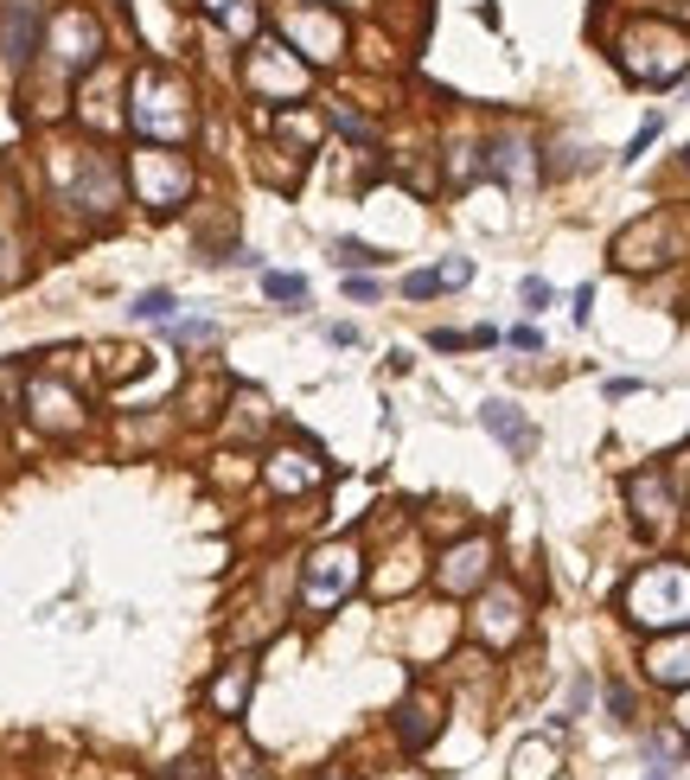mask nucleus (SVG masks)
Returning <instances> with one entry per match:
<instances>
[{
	"mask_svg": "<svg viewBox=\"0 0 690 780\" xmlns=\"http://www.w3.org/2000/svg\"><path fill=\"white\" fill-rule=\"evenodd\" d=\"M128 129L153 148H186L199 134V90L173 64H134L128 78Z\"/></svg>",
	"mask_w": 690,
	"mask_h": 780,
	"instance_id": "1",
	"label": "nucleus"
},
{
	"mask_svg": "<svg viewBox=\"0 0 690 780\" xmlns=\"http://www.w3.org/2000/svg\"><path fill=\"white\" fill-rule=\"evenodd\" d=\"M51 199L71 206L83 224H109L128 199V167L109 148H58L51 154Z\"/></svg>",
	"mask_w": 690,
	"mask_h": 780,
	"instance_id": "2",
	"label": "nucleus"
},
{
	"mask_svg": "<svg viewBox=\"0 0 690 780\" xmlns=\"http://www.w3.org/2000/svg\"><path fill=\"white\" fill-rule=\"evenodd\" d=\"M613 64L627 71L633 83H678L690 71V32L678 20H659V13H646V20H627V27L613 32Z\"/></svg>",
	"mask_w": 690,
	"mask_h": 780,
	"instance_id": "3",
	"label": "nucleus"
},
{
	"mask_svg": "<svg viewBox=\"0 0 690 780\" xmlns=\"http://www.w3.org/2000/svg\"><path fill=\"white\" fill-rule=\"evenodd\" d=\"M620 614L633 627H646V633H678V627H690V563H678V557L646 563L620 589Z\"/></svg>",
	"mask_w": 690,
	"mask_h": 780,
	"instance_id": "4",
	"label": "nucleus"
},
{
	"mask_svg": "<svg viewBox=\"0 0 690 780\" xmlns=\"http://www.w3.org/2000/svg\"><path fill=\"white\" fill-rule=\"evenodd\" d=\"M192 186H199L192 154L134 141V154H128V192H134V206H148L153 218H173L179 206H192Z\"/></svg>",
	"mask_w": 690,
	"mask_h": 780,
	"instance_id": "5",
	"label": "nucleus"
},
{
	"mask_svg": "<svg viewBox=\"0 0 690 780\" xmlns=\"http://www.w3.org/2000/svg\"><path fill=\"white\" fill-rule=\"evenodd\" d=\"M307 90H313V64L281 32H256L243 52V97L250 103H301Z\"/></svg>",
	"mask_w": 690,
	"mask_h": 780,
	"instance_id": "6",
	"label": "nucleus"
},
{
	"mask_svg": "<svg viewBox=\"0 0 690 780\" xmlns=\"http://www.w3.org/2000/svg\"><path fill=\"white\" fill-rule=\"evenodd\" d=\"M102 52H109V39H102V20L97 7H83V0H71V7H58L46 20V46H39V58H46L51 78H83V71H97Z\"/></svg>",
	"mask_w": 690,
	"mask_h": 780,
	"instance_id": "7",
	"label": "nucleus"
},
{
	"mask_svg": "<svg viewBox=\"0 0 690 780\" xmlns=\"http://www.w3.org/2000/svg\"><path fill=\"white\" fill-rule=\"evenodd\" d=\"M276 32L307 58V64H313V71L339 64V58H346V46H352V27H346V13H339V7H327V0H281Z\"/></svg>",
	"mask_w": 690,
	"mask_h": 780,
	"instance_id": "8",
	"label": "nucleus"
},
{
	"mask_svg": "<svg viewBox=\"0 0 690 780\" xmlns=\"http://www.w3.org/2000/svg\"><path fill=\"white\" fill-rule=\"evenodd\" d=\"M358 582H364V550L352 538H332V544L307 550L301 563V608L307 614H332L339 601L358 596Z\"/></svg>",
	"mask_w": 690,
	"mask_h": 780,
	"instance_id": "9",
	"label": "nucleus"
},
{
	"mask_svg": "<svg viewBox=\"0 0 690 780\" xmlns=\"http://www.w3.org/2000/svg\"><path fill=\"white\" fill-rule=\"evenodd\" d=\"M524 621H531V601H524L518 582H486L480 596H473V640H480L486 652L518 647Z\"/></svg>",
	"mask_w": 690,
	"mask_h": 780,
	"instance_id": "10",
	"label": "nucleus"
},
{
	"mask_svg": "<svg viewBox=\"0 0 690 780\" xmlns=\"http://www.w3.org/2000/svg\"><path fill=\"white\" fill-rule=\"evenodd\" d=\"M26 422L39 429V436H77L83 422H90V410H83V397H77L64 378H51V371H39V378H26Z\"/></svg>",
	"mask_w": 690,
	"mask_h": 780,
	"instance_id": "11",
	"label": "nucleus"
},
{
	"mask_svg": "<svg viewBox=\"0 0 690 780\" xmlns=\"http://www.w3.org/2000/svg\"><path fill=\"white\" fill-rule=\"evenodd\" d=\"M492 538L486 531H473V538H460V544H448L441 557H434V589L448 601H460V596H480L486 582H492Z\"/></svg>",
	"mask_w": 690,
	"mask_h": 780,
	"instance_id": "12",
	"label": "nucleus"
},
{
	"mask_svg": "<svg viewBox=\"0 0 690 780\" xmlns=\"http://www.w3.org/2000/svg\"><path fill=\"white\" fill-rule=\"evenodd\" d=\"M262 480H269V493H281V499H307V493L327 487V461H320L313 442H276L262 454Z\"/></svg>",
	"mask_w": 690,
	"mask_h": 780,
	"instance_id": "13",
	"label": "nucleus"
},
{
	"mask_svg": "<svg viewBox=\"0 0 690 780\" xmlns=\"http://www.w3.org/2000/svg\"><path fill=\"white\" fill-rule=\"evenodd\" d=\"M627 506H633V519H639V531L646 538H664L671 524H678V473L671 468H639V473H627Z\"/></svg>",
	"mask_w": 690,
	"mask_h": 780,
	"instance_id": "14",
	"label": "nucleus"
},
{
	"mask_svg": "<svg viewBox=\"0 0 690 780\" xmlns=\"http://www.w3.org/2000/svg\"><path fill=\"white\" fill-rule=\"evenodd\" d=\"M46 0H0V64L26 71L46 46Z\"/></svg>",
	"mask_w": 690,
	"mask_h": 780,
	"instance_id": "15",
	"label": "nucleus"
},
{
	"mask_svg": "<svg viewBox=\"0 0 690 780\" xmlns=\"http://www.w3.org/2000/svg\"><path fill=\"white\" fill-rule=\"evenodd\" d=\"M613 262L620 269H659V262H671V218L652 211V218L627 224V231L613 237Z\"/></svg>",
	"mask_w": 690,
	"mask_h": 780,
	"instance_id": "16",
	"label": "nucleus"
},
{
	"mask_svg": "<svg viewBox=\"0 0 690 780\" xmlns=\"http://www.w3.org/2000/svg\"><path fill=\"white\" fill-rule=\"evenodd\" d=\"M486 173L506 186H537L543 180V167H537V141L524 129H499L486 141Z\"/></svg>",
	"mask_w": 690,
	"mask_h": 780,
	"instance_id": "17",
	"label": "nucleus"
},
{
	"mask_svg": "<svg viewBox=\"0 0 690 780\" xmlns=\"http://www.w3.org/2000/svg\"><path fill=\"white\" fill-rule=\"evenodd\" d=\"M646 678L664 684V691H690V627L659 633V640L646 647Z\"/></svg>",
	"mask_w": 690,
	"mask_h": 780,
	"instance_id": "18",
	"label": "nucleus"
},
{
	"mask_svg": "<svg viewBox=\"0 0 690 780\" xmlns=\"http://www.w3.org/2000/svg\"><path fill=\"white\" fill-rule=\"evenodd\" d=\"M250 691H256V659L243 652V659H224L218 666V678L204 684V703H211V717H243Z\"/></svg>",
	"mask_w": 690,
	"mask_h": 780,
	"instance_id": "19",
	"label": "nucleus"
},
{
	"mask_svg": "<svg viewBox=\"0 0 690 780\" xmlns=\"http://www.w3.org/2000/svg\"><path fill=\"white\" fill-rule=\"evenodd\" d=\"M480 429L492 436V442H506L511 454H531L537 448V429H531V417L511 403V397H486L480 403Z\"/></svg>",
	"mask_w": 690,
	"mask_h": 780,
	"instance_id": "20",
	"label": "nucleus"
},
{
	"mask_svg": "<svg viewBox=\"0 0 690 780\" xmlns=\"http://www.w3.org/2000/svg\"><path fill=\"white\" fill-rule=\"evenodd\" d=\"M434 736H441V698L416 684V691L397 703V742H403V749H429Z\"/></svg>",
	"mask_w": 690,
	"mask_h": 780,
	"instance_id": "21",
	"label": "nucleus"
},
{
	"mask_svg": "<svg viewBox=\"0 0 690 780\" xmlns=\"http://www.w3.org/2000/svg\"><path fill=\"white\" fill-rule=\"evenodd\" d=\"M199 13L211 20V27H224L230 39H256L262 32V0H199Z\"/></svg>",
	"mask_w": 690,
	"mask_h": 780,
	"instance_id": "22",
	"label": "nucleus"
},
{
	"mask_svg": "<svg viewBox=\"0 0 690 780\" xmlns=\"http://www.w3.org/2000/svg\"><path fill=\"white\" fill-rule=\"evenodd\" d=\"M550 774H557V749H550V742H518L511 780H550Z\"/></svg>",
	"mask_w": 690,
	"mask_h": 780,
	"instance_id": "23",
	"label": "nucleus"
},
{
	"mask_svg": "<svg viewBox=\"0 0 690 780\" xmlns=\"http://www.w3.org/2000/svg\"><path fill=\"white\" fill-rule=\"evenodd\" d=\"M332 262H339V276H364V269H378L390 257L371 250V243H358V237H332Z\"/></svg>",
	"mask_w": 690,
	"mask_h": 780,
	"instance_id": "24",
	"label": "nucleus"
},
{
	"mask_svg": "<svg viewBox=\"0 0 690 780\" xmlns=\"http://www.w3.org/2000/svg\"><path fill=\"white\" fill-rule=\"evenodd\" d=\"M26 276V237L13 224H0V288H13Z\"/></svg>",
	"mask_w": 690,
	"mask_h": 780,
	"instance_id": "25",
	"label": "nucleus"
},
{
	"mask_svg": "<svg viewBox=\"0 0 690 780\" xmlns=\"http://www.w3.org/2000/svg\"><path fill=\"white\" fill-rule=\"evenodd\" d=\"M230 410H237V417H230V422H237V436H243V429L256 436V429L269 422V403H262L256 390H230Z\"/></svg>",
	"mask_w": 690,
	"mask_h": 780,
	"instance_id": "26",
	"label": "nucleus"
},
{
	"mask_svg": "<svg viewBox=\"0 0 690 780\" xmlns=\"http://www.w3.org/2000/svg\"><path fill=\"white\" fill-rule=\"evenodd\" d=\"M173 308H179L173 288H148V294H134V308H128V313H134V320H160V327H167V320H173Z\"/></svg>",
	"mask_w": 690,
	"mask_h": 780,
	"instance_id": "27",
	"label": "nucleus"
},
{
	"mask_svg": "<svg viewBox=\"0 0 690 780\" xmlns=\"http://www.w3.org/2000/svg\"><path fill=\"white\" fill-rule=\"evenodd\" d=\"M218 780H269V768H262V754L256 749H230L224 768H218Z\"/></svg>",
	"mask_w": 690,
	"mask_h": 780,
	"instance_id": "28",
	"label": "nucleus"
},
{
	"mask_svg": "<svg viewBox=\"0 0 690 780\" xmlns=\"http://www.w3.org/2000/svg\"><path fill=\"white\" fill-rule=\"evenodd\" d=\"M262 294H269V301H288V308H307V282L301 276H281V269L262 276Z\"/></svg>",
	"mask_w": 690,
	"mask_h": 780,
	"instance_id": "29",
	"label": "nucleus"
},
{
	"mask_svg": "<svg viewBox=\"0 0 690 780\" xmlns=\"http://www.w3.org/2000/svg\"><path fill=\"white\" fill-rule=\"evenodd\" d=\"M276 129L288 134V141H301V154H307V148H320V116H307V109H301V116H281Z\"/></svg>",
	"mask_w": 690,
	"mask_h": 780,
	"instance_id": "30",
	"label": "nucleus"
},
{
	"mask_svg": "<svg viewBox=\"0 0 690 780\" xmlns=\"http://www.w3.org/2000/svg\"><path fill=\"white\" fill-rule=\"evenodd\" d=\"M167 333H173L179 346H218V327H211V320H167Z\"/></svg>",
	"mask_w": 690,
	"mask_h": 780,
	"instance_id": "31",
	"label": "nucleus"
},
{
	"mask_svg": "<svg viewBox=\"0 0 690 780\" xmlns=\"http://www.w3.org/2000/svg\"><path fill=\"white\" fill-rule=\"evenodd\" d=\"M160 780H218V768H211L204 754H186V761H173V768H160Z\"/></svg>",
	"mask_w": 690,
	"mask_h": 780,
	"instance_id": "32",
	"label": "nucleus"
},
{
	"mask_svg": "<svg viewBox=\"0 0 690 780\" xmlns=\"http://www.w3.org/2000/svg\"><path fill=\"white\" fill-rule=\"evenodd\" d=\"M403 294H409V301H429V294H441V276H434V269H409Z\"/></svg>",
	"mask_w": 690,
	"mask_h": 780,
	"instance_id": "33",
	"label": "nucleus"
},
{
	"mask_svg": "<svg viewBox=\"0 0 690 780\" xmlns=\"http://www.w3.org/2000/svg\"><path fill=\"white\" fill-rule=\"evenodd\" d=\"M518 301H524V313H543V308H550V282H543V276H524Z\"/></svg>",
	"mask_w": 690,
	"mask_h": 780,
	"instance_id": "34",
	"label": "nucleus"
},
{
	"mask_svg": "<svg viewBox=\"0 0 690 780\" xmlns=\"http://www.w3.org/2000/svg\"><path fill=\"white\" fill-rule=\"evenodd\" d=\"M608 710H613V723H633V691L620 678H608Z\"/></svg>",
	"mask_w": 690,
	"mask_h": 780,
	"instance_id": "35",
	"label": "nucleus"
},
{
	"mask_svg": "<svg viewBox=\"0 0 690 780\" xmlns=\"http://www.w3.org/2000/svg\"><path fill=\"white\" fill-rule=\"evenodd\" d=\"M434 276H441V288H467V282H473V262H467V257H448Z\"/></svg>",
	"mask_w": 690,
	"mask_h": 780,
	"instance_id": "36",
	"label": "nucleus"
},
{
	"mask_svg": "<svg viewBox=\"0 0 690 780\" xmlns=\"http://www.w3.org/2000/svg\"><path fill=\"white\" fill-rule=\"evenodd\" d=\"M332 122H339V129L352 134V141H371V134H378L371 122H364V116H358V109H332Z\"/></svg>",
	"mask_w": 690,
	"mask_h": 780,
	"instance_id": "37",
	"label": "nucleus"
},
{
	"mask_svg": "<svg viewBox=\"0 0 690 780\" xmlns=\"http://www.w3.org/2000/svg\"><path fill=\"white\" fill-rule=\"evenodd\" d=\"M646 754H652V761H678V754H684V742H678V736H646Z\"/></svg>",
	"mask_w": 690,
	"mask_h": 780,
	"instance_id": "38",
	"label": "nucleus"
},
{
	"mask_svg": "<svg viewBox=\"0 0 690 780\" xmlns=\"http://www.w3.org/2000/svg\"><path fill=\"white\" fill-rule=\"evenodd\" d=\"M429 346H434V352H460V346H473V333H448V327H434Z\"/></svg>",
	"mask_w": 690,
	"mask_h": 780,
	"instance_id": "39",
	"label": "nucleus"
},
{
	"mask_svg": "<svg viewBox=\"0 0 690 780\" xmlns=\"http://www.w3.org/2000/svg\"><path fill=\"white\" fill-rule=\"evenodd\" d=\"M652 141H659V116H652V122H646V129L633 134V148H627V154H620V160H639V154H646V148H652Z\"/></svg>",
	"mask_w": 690,
	"mask_h": 780,
	"instance_id": "40",
	"label": "nucleus"
},
{
	"mask_svg": "<svg viewBox=\"0 0 690 780\" xmlns=\"http://www.w3.org/2000/svg\"><path fill=\"white\" fill-rule=\"evenodd\" d=\"M346 294H352V301H378V282H371V276H346Z\"/></svg>",
	"mask_w": 690,
	"mask_h": 780,
	"instance_id": "41",
	"label": "nucleus"
},
{
	"mask_svg": "<svg viewBox=\"0 0 690 780\" xmlns=\"http://www.w3.org/2000/svg\"><path fill=\"white\" fill-rule=\"evenodd\" d=\"M511 346H518V352H537L543 339H537V327H511Z\"/></svg>",
	"mask_w": 690,
	"mask_h": 780,
	"instance_id": "42",
	"label": "nucleus"
},
{
	"mask_svg": "<svg viewBox=\"0 0 690 780\" xmlns=\"http://www.w3.org/2000/svg\"><path fill=\"white\" fill-rule=\"evenodd\" d=\"M588 691H594L588 678H576V684H569V717H576V710H582V703H588Z\"/></svg>",
	"mask_w": 690,
	"mask_h": 780,
	"instance_id": "43",
	"label": "nucleus"
},
{
	"mask_svg": "<svg viewBox=\"0 0 690 780\" xmlns=\"http://www.w3.org/2000/svg\"><path fill=\"white\" fill-rule=\"evenodd\" d=\"M327 339H332V346H358V327H346V320H339V327H327Z\"/></svg>",
	"mask_w": 690,
	"mask_h": 780,
	"instance_id": "44",
	"label": "nucleus"
},
{
	"mask_svg": "<svg viewBox=\"0 0 690 780\" xmlns=\"http://www.w3.org/2000/svg\"><path fill=\"white\" fill-rule=\"evenodd\" d=\"M601 390H608L613 403H620V397H633V390H639V384H633V378H608V384H601Z\"/></svg>",
	"mask_w": 690,
	"mask_h": 780,
	"instance_id": "45",
	"label": "nucleus"
},
{
	"mask_svg": "<svg viewBox=\"0 0 690 780\" xmlns=\"http://www.w3.org/2000/svg\"><path fill=\"white\" fill-rule=\"evenodd\" d=\"M678 729H684V742H690V691H684V703H678Z\"/></svg>",
	"mask_w": 690,
	"mask_h": 780,
	"instance_id": "46",
	"label": "nucleus"
},
{
	"mask_svg": "<svg viewBox=\"0 0 690 780\" xmlns=\"http://www.w3.org/2000/svg\"><path fill=\"white\" fill-rule=\"evenodd\" d=\"M664 7H678V27L690 20V0H664Z\"/></svg>",
	"mask_w": 690,
	"mask_h": 780,
	"instance_id": "47",
	"label": "nucleus"
},
{
	"mask_svg": "<svg viewBox=\"0 0 690 780\" xmlns=\"http://www.w3.org/2000/svg\"><path fill=\"white\" fill-rule=\"evenodd\" d=\"M320 780H358V774H346V768H327V774H320Z\"/></svg>",
	"mask_w": 690,
	"mask_h": 780,
	"instance_id": "48",
	"label": "nucleus"
},
{
	"mask_svg": "<svg viewBox=\"0 0 690 780\" xmlns=\"http://www.w3.org/2000/svg\"><path fill=\"white\" fill-rule=\"evenodd\" d=\"M646 780H671V774H646Z\"/></svg>",
	"mask_w": 690,
	"mask_h": 780,
	"instance_id": "49",
	"label": "nucleus"
},
{
	"mask_svg": "<svg viewBox=\"0 0 690 780\" xmlns=\"http://www.w3.org/2000/svg\"><path fill=\"white\" fill-rule=\"evenodd\" d=\"M684 473H690V454H684Z\"/></svg>",
	"mask_w": 690,
	"mask_h": 780,
	"instance_id": "50",
	"label": "nucleus"
},
{
	"mask_svg": "<svg viewBox=\"0 0 690 780\" xmlns=\"http://www.w3.org/2000/svg\"><path fill=\"white\" fill-rule=\"evenodd\" d=\"M684 167H690V148H684Z\"/></svg>",
	"mask_w": 690,
	"mask_h": 780,
	"instance_id": "51",
	"label": "nucleus"
},
{
	"mask_svg": "<svg viewBox=\"0 0 690 780\" xmlns=\"http://www.w3.org/2000/svg\"><path fill=\"white\" fill-rule=\"evenodd\" d=\"M327 7H339V0H327Z\"/></svg>",
	"mask_w": 690,
	"mask_h": 780,
	"instance_id": "52",
	"label": "nucleus"
}]
</instances>
